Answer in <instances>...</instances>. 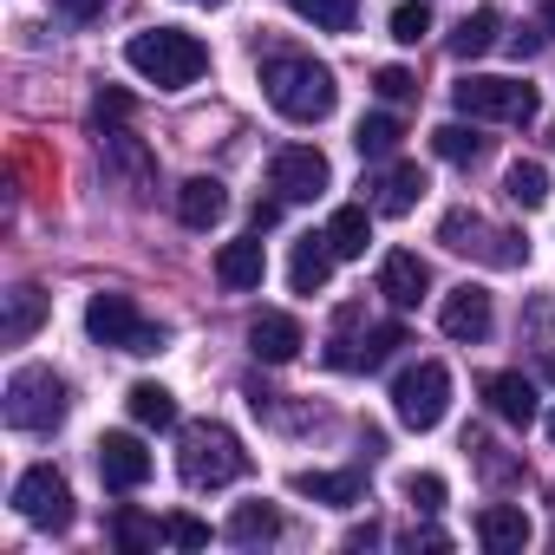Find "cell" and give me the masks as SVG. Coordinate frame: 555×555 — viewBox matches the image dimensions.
<instances>
[{
    "label": "cell",
    "mask_w": 555,
    "mask_h": 555,
    "mask_svg": "<svg viewBox=\"0 0 555 555\" xmlns=\"http://www.w3.org/2000/svg\"><path fill=\"white\" fill-rule=\"evenodd\" d=\"M261 92H268L274 112L295 118V125H321L340 105V86H334V73L314 53H268L261 60Z\"/></svg>",
    "instance_id": "6da1fadb"
},
{
    "label": "cell",
    "mask_w": 555,
    "mask_h": 555,
    "mask_svg": "<svg viewBox=\"0 0 555 555\" xmlns=\"http://www.w3.org/2000/svg\"><path fill=\"white\" fill-rule=\"evenodd\" d=\"M125 66L138 79H151L157 92H183V86H196L209 73V47L196 34H183V27H144V34L125 40Z\"/></svg>",
    "instance_id": "7a4b0ae2"
},
{
    "label": "cell",
    "mask_w": 555,
    "mask_h": 555,
    "mask_svg": "<svg viewBox=\"0 0 555 555\" xmlns=\"http://www.w3.org/2000/svg\"><path fill=\"white\" fill-rule=\"evenodd\" d=\"M177 470H183L190 490H222V483L248 477V451H242V438H235L229 425L196 418V425H183V438H177Z\"/></svg>",
    "instance_id": "3957f363"
},
{
    "label": "cell",
    "mask_w": 555,
    "mask_h": 555,
    "mask_svg": "<svg viewBox=\"0 0 555 555\" xmlns=\"http://www.w3.org/2000/svg\"><path fill=\"white\" fill-rule=\"evenodd\" d=\"M66 405H73V392H66V379L53 366H21L8 379V405L0 412H8L14 431H53L66 418Z\"/></svg>",
    "instance_id": "277c9868"
},
{
    "label": "cell",
    "mask_w": 555,
    "mask_h": 555,
    "mask_svg": "<svg viewBox=\"0 0 555 555\" xmlns=\"http://www.w3.org/2000/svg\"><path fill=\"white\" fill-rule=\"evenodd\" d=\"M438 242H444L451 255H477V261H490V268H522V261H529V242H522L516 229L483 222L477 209H444Z\"/></svg>",
    "instance_id": "5b68a950"
},
{
    "label": "cell",
    "mask_w": 555,
    "mask_h": 555,
    "mask_svg": "<svg viewBox=\"0 0 555 555\" xmlns=\"http://www.w3.org/2000/svg\"><path fill=\"white\" fill-rule=\"evenodd\" d=\"M86 334L99 347H118V353H164V340H170L157 321L138 314L131 295H92L86 301Z\"/></svg>",
    "instance_id": "8992f818"
},
{
    "label": "cell",
    "mask_w": 555,
    "mask_h": 555,
    "mask_svg": "<svg viewBox=\"0 0 555 555\" xmlns=\"http://www.w3.org/2000/svg\"><path fill=\"white\" fill-rule=\"evenodd\" d=\"M444 405H451V373H444L438 360H418V366H405V373L392 379V412H399L405 431L444 425Z\"/></svg>",
    "instance_id": "52a82bcc"
},
{
    "label": "cell",
    "mask_w": 555,
    "mask_h": 555,
    "mask_svg": "<svg viewBox=\"0 0 555 555\" xmlns=\"http://www.w3.org/2000/svg\"><path fill=\"white\" fill-rule=\"evenodd\" d=\"M451 99H457L464 118H503V125L535 118V86L529 79H457Z\"/></svg>",
    "instance_id": "ba28073f"
},
{
    "label": "cell",
    "mask_w": 555,
    "mask_h": 555,
    "mask_svg": "<svg viewBox=\"0 0 555 555\" xmlns=\"http://www.w3.org/2000/svg\"><path fill=\"white\" fill-rule=\"evenodd\" d=\"M327 183H334V170L314 144H282L268 164V190L282 203H314V196H327Z\"/></svg>",
    "instance_id": "9c48e42d"
},
{
    "label": "cell",
    "mask_w": 555,
    "mask_h": 555,
    "mask_svg": "<svg viewBox=\"0 0 555 555\" xmlns=\"http://www.w3.org/2000/svg\"><path fill=\"white\" fill-rule=\"evenodd\" d=\"M14 509L34 522V529H73V490H66V477L53 470V464H34L21 483H14Z\"/></svg>",
    "instance_id": "30bf717a"
},
{
    "label": "cell",
    "mask_w": 555,
    "mask_h": 555,
    "mask_svg": "<svg viewBox=\"0 0 555 555\" xmlns=\"http://www.w3.org/2000/svg\"><path fill=\"white\" fill-rule=\"evenodd\" d=\"M99 157H105V177H118L131 196H151V183H157V157L144 151V138H131L125 125H105V131H99Z\"/></svg>",
    "instance_id": "8fae6325"
},
{
    "label": "cell",
    "mask_w": 555,
    "mask_h": 555,
    "mask_svg": "<svg viewBox=\"0 0 555 555\" xmlns=\"http://www.w3.org/2000/svg\"><path fill=\"white\" fill-rule=\"evenodd\" d=\"M99 477H105V490H138V483H151V451H144V438L105 431V438H99Z\"/></svg>",
    "instance_id": "7c38bea8"
},
{
    "label": "cell",
    "mask_w": 555,
    "mask_h": 555,
    "mask_svg": "<svg viewBox=\"0 0 555 555\" xmlns=\"http://www.w3.org/2000/svg\"><path fill=\"white\" fill-rule=\"evenodd\" d=\"M301 347H308V334H301V321L282 314V308H261V314L248 321V353L268 360V366H288Z\"/></svg>",
    "instance_id": "4fadbf2b"
},
{
    "label": "cell",
    "mask_w": 555,
    "mask_h": 555,
    "mask_svg": "<svg viewBox=\"0 0 555 555\" xmlns=\"http://www.w3.org/2000/svg\"><path fill=\"white\" fill-rule=\"evenodd\" d=\"M490 321H496V314H490V295H483V288H470V282H464V288H451V295H444L438 327H444L457 347H477V340L490 334Z\"/></svg>",
    "instance_id": "5bb4252c"
},
{
    "label": "cell",
    "mask_w": 555,
    "mask_h": 555,
    "mask_svg": "<svg viewBox=\"0 0 555 555\" xmlns=\"http://www.w3.org/2000/svg\"><path fill=\"white\" fill-rule=\"evenodd\" d=\"M261 274H268L261 229H255V235H235V242H222V255H216V282H222V288L248 295V288H261Z\"/></svg>",
    "instance_id": "9a60e30c"
},
{
    "label": "cell",
    "mask_w": 555,
    "mask_h": 555,
    "mask_svg": "<svg viewBox=\"0 0 555 555\" xmlns=\"http://www.w3.org/2000/svg\"><path fill=\"white\" fill-rule=\"evenodd\" d=\"M425 288H431V268H425L412 248H392V255L379 261V295H386L392 308H418Z\"/></svg>",
    "instance_id": "2e32d148"
},
{
    "label": "cell",
    "mask_w": 555,
    "mask_h": 555,
    "mask_svg": "<svg viewBox=\"0 0 555 555\" xmlns=\"http://www.w3.org/2000/svg\"><path fill=\"white\" fill-rule=\"evenodd\" d=\"M334 242H327V229L321 235H301L295 242V255H288V282H295V295H321L327 288V274H334Z\"/></svg>",
    "instance_id": "e0dca14e"
},
{
    "label": "cell",
    "mask_w": 555,
    "mask_h": 555,
    "mask_svg": "<svg viewBox=\"0 0 555 555\" xmlns=\"http://www.w3.org/2000/svg\"><path fill=\"white\" fill-rule=\"evenodd\" d=\"M418 196H425V170H418V164H386V170L373 177V209H379V216H412Z\"/></svg>",
    "instance_id": "ac0fdd59"
},
{
    "label": "cell",
    "mask_w": 555,
    "mask_h": 555,
    "mask_svg": "<svg viewBox=\"0 0 555 555\" xmlns=\"http://www.w3.org/2000/svg\"><path fill=\"white\" fill-rule=\"evenodd\" d=\"M483 399H490V412L503 418V425H535V379H522V373H490L483 379Z\"/></svg>",
    "instance_id": "d6986e66"
},
{
    "label": "cell",
    "mask_w": 555,
    "mask_h": 555,
    "mask_svg": "<svg viewBox=\"0 0 555 555\" xmlns=\"http://www.w3.org/2000/svg\"><path fill=\"white\" fill-rule=\"evenodd\" d=\"M477 542H483L490 555H522V548H529V516H522L516 503H490V509L477 516Z\"/></svg>",
    "instance_id": "ffe728a7"
},
{
    "label": "cell",
    "mask_w": 555,
    "mask_h": 555,
    "mask_svg": "<svg viewBox=\"0 0 555 555\" xmlns=\"http://www.w3.org/2000/svg\"><path fill=\"white\" fill-rule=\"evenodd\" d=\"M295 496H314V503L353 509V503L366 496V477H360V470H295Z\"/></svg>",
    "instance_id": "44dd1931"
},
{
    "label": "cell",
    "mask_w": 555,
    "mask_h": 555,
    "mask_svg": "<svg viewBox=\"0 0 555 555\" xmlns=\"http://www.w3.org/2000/svg\"><path fill=\"white\" fill-rule=\"evenodd\" d=\"M40 321H47V295H40L34 282L8 288V314H0V340H8V347H27V340L40 334Z\"/></svg>",
    "instance_id": "7402d4cb"
},
{
    "label": "cell",
    "mask_w": 555,
    "mask_h": 555,
    "mask_svg": "<svg viewBox=\"0 0 555 555\" xmlns=\"http://www.w3.org/2000/svg\"><path fill=\"white\" fill-rule=\"evenodd\" d=\"M222 209H229V190H222L216 177H190V183L177 190V216H183V229H209V222H222Z\"/></svg>",
    "instance_id": "603a6c76"
},
{
    "label": "cell",
    "mask_w": 555,
    "mask_h": 555,
    "mask_svg": "<svg viewBox=\"0 0 555 555\" xmlns=\"http://www.w3.org/2000/svg\"><path fill=\"white\" fill-rule=\"evenodd\" d=\"M222 535H229V542H242V548L274 542V535H282V509H274V503H235V509H229V522H222Z\"/></svg>",
    "instance_id": "cb8c5ba5"
},
{
    "label": "cell",
    "mask_w": 555,
    "mask_h": 555,
    "mask_svg": "<svg viewBox=\"0 0 555 555\" xmlns=\"http://www.w3.org/2000/svg\"><path fill=\"white\" fill-rule=\"evenodd\" d=\"M327 242H334V255H340V261H360V255H366V242H373V216H366V203H347V209H334V222H327Z\"/></svg>",
    "instance_id": "d4e9b609"
},
{
    "label": "cell",
    "mask_w": 555,
    "mask_h": 555,
    "mask_svg": "<svg viewBox=\"0 0 555 555\" xmlns=\"http://www.w3.org/2000/svg\"><path fill=\"white\" fill-rule=\"evenodd\" d=\"M496 34H503V14H496V8H477V14H464V21L451 27V53H457V60H477V53L496 47Z\"/></svg>",
    "instance_id": "484cf974"
},
{
    "label": "cell",
    "mask_w": 555,
    "mask_h": 555,
    "mask_svg": "<svg viewBox=\"0 0 555 555\" xmlns=\"http://www.w3.org/2000/svg\"><path fill=\"white\" fill-rule=\"evenodd\" d=\"M503 196H509L516 209H542V203H548V170H542L535 157H516V164L503 170Z\"/></svg>",
    "instance_id": "4316f807"
},
{
    "label": "cell",
    "mask_w": 555,
    "mask_h": 555,
    "mask_svg": "<svg viewBox=\"0 0 555 555\" xmlns=\"http://www.w3.org/2000/svg\"><path fill=\"white\" fill-rule=\"evenodd\" d=\"M125 405H131V418L151 425V431L177 425V399H170V386H157V379H138V386L125 392Z\"/></svg>",
    "instance_id": "83f0119b"
},
{
    "label": "cell",
    "mask_w": 555,
    "mask_h": 555,
    "mask_svg": "<svg viewBox=\"0 0 555 555\" xmlns=\"http://www.w3.org/2000/svg\"><path fill=\"white\" fill-rule=\"evenodd\" d=\"M399 138H405V125L392 118V112H373V118H360V131H353V144H360V157H392L399 151Z\"/></svg>",
    "instance_id": "f1b7e54d"
},
{
    "label": "cell",
    "mask_w": 555,
    "mask_h": 555,
    "mask_svg": "<svg viewBox=\"0 0 555 555\" xmlns=\"http://www.w3.org/2000/svg\"><path fill=\"white\" fill-rule=\"evenodd\" d=\"M112 542H118L125 555H144V548L164 542V522H157V516H138V509H118V516H112Z\"/></svg>",
    "instance_id": "f546056e"
},
{
    "label": "cell",
    "mask_w": 555,
    "mask_h": 555,
    "mask_svg": "<svg viewBox=\"0 0 555 555\" xmlns=\"http://www.w3.org/2000/svg\"><path fill=\"white\" fill-rule=\"evenodd\" d=\"M288 8L327 34H353V14H360V0H288Z\"/></svg>",
    "instance_id": "4dcf8cb0"
},
{
    "label": "cell",
    "mask_w": 555,
    "mask_h": 555,
    "mask_svg": "<svg viewBox=\"0 0 555 555\" xmlns=\"http://www.w3.org/2000/svg\"><path fill=\"white\" fill-rule=\"evenodd\" d=\"M431 151H438L444 164H477V157H483V138L464 131V125H438V131H431Z\"/></svg>",
    "instance_id": "1f68e13d"
},
{
    "label": "cell",
    "mask_w": 555,
    "mask_h": 555,
    "mask_svg": "<svg viewBox=\"0 0 555 555\" xmlns=\"http://www.w3.org/2000/svg\"><path fill=\"white\" fill-rule=\"evenodd\" d=\"M399 347H405V327H399V321H386V327H366V340H360V366L373 373V366H386Z\"/></svg>",
    "instance_id": "d6a6232c"
},
{
    "label": "cell",
    "mask_w": 555,
    "mask_h": 555,
    "mask_svg": "<svg viewBox=\"0 0 555 555\" xmlns=\"http://www.w3.org/2000/svg\"><path fill=\"white\" fill-rule=\"evenodd\" d=\"M425 34H431V8H425V0H399V8H392V40L418 47Z\"/></svg>",
    "instance_id": "836d02e7"
},
{
    "label": "cell",
    "mask_w": 555,
    "mask_h": 555,
    "mask_svg": "<svg viewBox=\"0 0 555 555\" xmlns=\"http://www.w3.org/2000/svg\"><path fill=\"white\" fill-rule=\"evenodd\" d=\"M164 542H170V548H209V522L170 509V516H164Z\"/></svg>",
    "instance_id": "e575fe53"
},
{
    "label": "cell",
    "mask_w": 555,
    "mask_h": 555,
    "mask_svg": "<svg viewBox=\"0 0 555 555\" xmlns=\"http://www.w3.org/2000/svg\"><path fill=\"white\" fill-rule=\"evenodd\" d=\"M373 92H379L386 105H405V99H418V79H412L405 66H379V73H373Z\"/></svg>",
    "instance_id": "d590c367"
},
{
    "label": "cell",
    "mask_w": 555,
    "mask_h": 555,
    "mask_svg": "<svg viewBox=\"0 0 555 555\" xmlns=\"http://www.w3.org/2000/svg\"><path fill=\"white\" fill-rule=\"evenodd\" d=\"M405 496H412V509L431 516V509H444V477H438V470H412V477H405Z\"/></svg>",
    "instance_id": "8d00e7d4"
},
{
    "label": "cell",
    "mask_w": 555,
    "mask_h": 555,
    "mask_svg": "<svg viewBox=\"0 0 555 555\" xmlns=\"http://www.w3.org/2000/svg\"><path fill=\"white\" fill-rule=\"evenodd\" d=\"M92 118H99V131H105V125H125V118H131V92L105 86V92L92 99Z\"/></svg>",
    "instance_id": "74e56055"
},
{
    "label": "cell",
    "mask_w": 555,
    "mask_h": 555,
    "mask_svg": "<svg viewBox=\"0 0 555 555\" xmlns=\"http://www.w3.org/2000/svg\"><path fill=\"white\" fill-rule=\"evenodd\" d=\"M53 8H60L66 21H79V27H86V21H99V14H105V0H53Z\"/></svg>",
    "instance_id": "f35d334b"
},
{
    "label": "cell",
    "mask_w": 555,
    "mask_h": 555,
    "mask_svg": "<svg viewBox=\"0 0 555 555\" xmlns=\"http://www.w3.org/2000/svg\"><path fill=\"white\" fill-rule=\"evenodd\" d=\"M399 542H405V548H431V555H438V548H451V535H444V529H405Z\"/></svg>",
    "instance_id": "ab89813d"
},
{
    "label": "cell",
    "mask_w": 555,
    "mask_h": 555,
    "mask_svg": "<svg viewBox=\"0 0 555 555\" xmlns=\"http://www.w3.org/2000/svg\"><path fill=\"white\" fill-rule=\"evenodd\" d=\"M509 53H516V60H535V53H542V27H522V34H509Z\"/></svg>",
    "instance_id": "60d3db41"
},
{
    "label": "cell",
    "mask_w": 555,
    "mask_h": 555,
    "mask_svg": "<svg viewBox=\"0 0 555 555\" xmlns=\"http://www.w3.org/2000/svg\"><path fill=\"white\" fill-rule=\"evenodd\" d=\"M282 209H288L282 196H261V203H255V229H274V222H282Z\"/></svg>",
    "instance_id": "b9f144b4"
},
{
    "label": "cell",
    "mask_w": 555,
    "mask_h": 555,
    "mask_svg": "<svg viewBox=\"0 0 555 555\" xmlns=\"http://www.w3.org/2000/svg\"><path fill=\"white\" fill-rule=\"evenodd\" d=\"M542 27H548V34H555V0H548V8H542Z\"/></svg>",
    "instance_id": "7bdbcfd3"
},
{
    "label": "cell",
    "mask_w": 555,
    "mask_h": 555,
    "mask_svg": "<svg viewBox=\"0 0 555 555\" xmlns=\"http://www.w3.org/2000/svg\"><path fill=\"white\" fill-rule=\"evenodd\" d=\"M196 8H222V0H196Z\"/></svg>",
    "instance_id": "ee69618b"
},
{
    "label": "cell",
    "mask_w": 555,
    "mask_h": 555,
    "mask_svg": "<svg viewBox=\"0 0 555 555\" xmlns=\"http://www.w3.org/2000/svg\"><path fill=\"white\" fill-rule=\"evenodd\" d=\"M548 438H555V412H548Z\"/></svg>",
    "instance_id": "f6af8a7d"
},
{
    "label": "cell",
    "mask_w": 555,
    "mask_h": 555,
    "mask_svg": "<svg viewBox=\"0 0 555 555\" xmlns=\"http://www.w3.org/2000/svg\"><path fill=\"white\" fill-rule=\"evenodd\" d=\"M548 138H555V131H548Z\"/></svg>",
    "instance_id": "bcb514c9"
}]
</instances>
